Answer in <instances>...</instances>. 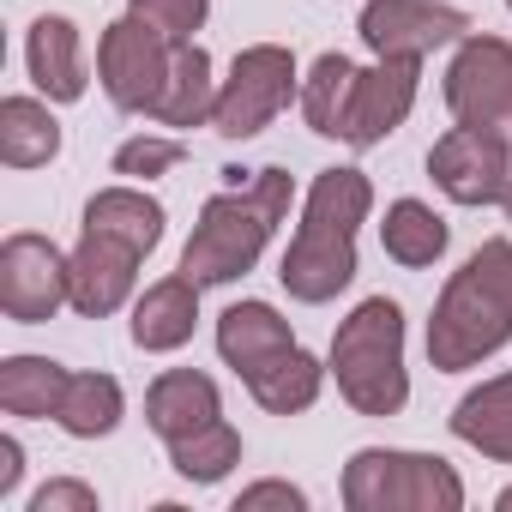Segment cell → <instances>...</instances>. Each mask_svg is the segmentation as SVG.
<instances>
[{
	"instance_id": "obj_1",
	"label": "cell",
	"mask_w": 512,
	"mask_h": 512,
	"mask_svg": "<svg viewBox=\"0 0 512 512\" xmlns=\"http://www.w3.org/2000/svg\"><path fill=\"white\" fill-rule=\"evenodd\" d=\"M374 211V181L362 169H320L302 205V223L284 247V290L308 308L338 302L356 284V229Z\"/></svg>"
},
{
	"instance_id": "obj_2",
	"label": "cell",
	"mask_w": 512,
	"mask_h": 512,
	"mask_svg": "<svg viewBox=\"0 0 512 512\" xmlns=\"http://www.w3.org/2000/svg\"><path fill=\"white\" fill-rule=\"evenodd\" d=\"M296 181L290 169H260L253 181H241V169H229V187L205 199L187 247H181V272L211 290V284H235L260 266V253L272 241V229L290 217Z\"/></svg>"
},
{
	"instance_id": "obj_3",
	"label": "cell",
	"mask_w": 512,
	"mask_h": 512,
	"mask_svg": "<svg viewBox=\"0 0 512 512\" xmlns=\"http://www.w3.org/2000/svg\"><path fill=\"white\" fill-rule=\"evenodd\" d=\"M512 344V241L494 235L452 272L428 320V362L440 374H464Z\"/></svg>"
},
{
	"instance_id": "obj_4",
	"label": "cell",
	"mask_w": 512,
	"mask_h": 512,
	"mask_svg": "<svg viewBox=\"0 0 512 512\" xmlns=\"http://www.w3.org/2000/svg\"><path fill=\"white\" fill-rule=\"evenodd\" d=\"M332 380L356 416H398L410 404L404 368V308L392 296H368L332 338Z\"/></svg>"
},
{
	"instance_id": "obj_5",
	"label": "cell",
	"mask_w": 512,
	"mask_h": 512,
	"mask_svg": "<svg viewBox=\"0 0 512 512\" xmlns=\"http://www.w3.org/2000/svg\"><path fill=\"white\" fill-rule=\"evenodd\" d=\"M344 506L350 512H458L464 506V482L434 452L362 446L344 464Z\"/></svg>"
},
{
	"instance_id": "obj_6",
	"label": "cell",
	"mask_w": 512,
	"mask_h": 512,
	"mask_svg": "<svg viewBox=\"0 0 512 512\" xmlns=\"http://www.w3.org/2000/svg\"><path fill=\"white\" fill-rule=\"evenodd\" d=\"M290 97H302V73H296V55L284 43H247L235 61H229V79L217 85V115L211 127L223 139H260L284 109Z\"/></svg>"
},
{
	"instance_id": "obj_7",
	"label": "cell",
	"mask_w": 512,
	"mask_h": 512,
	"mask_svg": "<svg viewBox=\"0 0 512 512\" xmlns=\"http://www.w3.org/2000/svg\"><path fill=\"white\" fill-rule=\"evenodd\" d=\"M73 302V253H61L37 229H13L0 241V308L13 326H43Z\"/></svg>"
},
{
	"instance_id": "obj_8",
	"label": "cell",
	"mask_w": 512,
	"mask_h": 512,
	"mask_svg": "<svg viewBox=\"0 0 512 512\" xmlns=\"http://www.w3.org/2000/svg\"><path fill=\"white\" fill-rule=\"evenodd\" d=\"M169 61H175V43L163 31H151L145 19H133V13L115 19L97 37V85L127 115H151V103L169 85Z\"/></svg>"
},
{
	"instance_id": "obj_9",
	"label": "cell",
	"mask_w": 512,
	"mask_h": 512,
	"mask_svg": "<svg viewBox=\"0 0 512 512\" xmlns=\"http://www.w3.org/2000/svg\"><path fill=\"white\" fill-rule=\"evenodd\" d=\"M428 175L452 205H500L512 187V145L500 127H452L428 151Z\"/></svg>"
},
{
	"instance_id": "obj_10",
	"label": "cell",
	"mask_w": 512,
	"mask_h": 512,
	"mask_svg": "<svg viewBox=\"0 0 512 512\" xmlns=\"http://www.w3.org/2000/svg\"><path fill=\"white\" fill-rule=\"evenodd\" d=\"M446 109L464 127H512V43L464 37L446 67Z\"/></svg>"
},
{
	"instance_id": "obj_11",
	"label": "cell",
	"mask_w": 512,
	"mask_h": 512,
	"mask_svg": "<svg viewBox=\"0 0 512 512\" xmlns=\"http://www.w3.org/2000/svg\"><path fill=\"white\" fill-rule=\"evenodd\" d=\"M416 85H422V61H392L380 55L374 67H356V85H350V109H344V145L356 151H374L386 145L410 109H416Z\"/></svg>"
},
{
	"instance_id": "obj_12",
	"label": "cell",
	"mask_w": 512,
	"mask_h": 512,
	"mask_svg": "<svg viewBox=\"0 0 512 512\" xmlns=\"http://www.w3.org/2000/svg\"><path fill=\"white\" fill-rule=\"evenodd\" d=\"M362 43L374 55H392V61H422L446 43H464L470 37V19L458 7H440V0H368L362 7Z\"/></svg>"
},
{
	"instance_id": "obj_13",
	"label": "cell",
	"mask_w": 512,
	"mask_h": 512,
	"mask_svg": "<svg viewBox=\"0 0 512 512\" xmlns=\"http://www.w3.org/2000/svg\"><path fill=\"white\" fill-rule=\"evenodd\" d=\"M133 284H139V253L127 247V241H109V235H79V247H73V314H85V320H109L115 308H127V296H133Z\"/></svg>"
},
{
	"instance_id": "obj_14",
	"label": "cell",
	"mask_w": 512,
	"mask_h": 512,
	"mask_svg": "<svg viewBox=\"0 0 512 512\" xmlns=\"http://www.w3.org/2000/svg\"><path fill=\"white\" fill-rule=\"evenodd\" d=\"M217 416H223V392H217V380L199 374V368H169V374H157L151 392H145V422H151V434H157L163 446H175V440L211 428Z\"/></svg>"
},
{
	"instance_id": "obj_15",
	"label": "cell",
	"mask_w": 512,
	"mask_h": 512,
	"mask_svg": "<svg viewBox=\"0 0 512 512\" xmlns=\"http://www.w3.org/2000/svg\"><path fill=\"white\" fill-rule=\"evenodd\" d=\"M25 67H31V85L49 97V103H79L91 91V73H85V43H79V25L61 19V13H43L25 37Z\"/></svg>"
},
{
	"instance_id": "obj_16",
	"label": "cell",
	"mask_w": 512,
	"mask_h": 512,
	"mask_svg": "<svg viewBox=\"0 0 512 512\" xmlns=\"http://www.w3.org/2000/svg\"><path fill=\"white\" fill-rule=\"evenodd\" d=\"M284 350H296V332H290V320L272 302H235V308H223V320H217V356L241 380H253L266 362H278Z\"/></svg>"
},
{
	"instance_id": "obj_17",
	"label": "cell",
	"mask_w": 512,
	"mask_h": 512,
	"mask_svg": "<svg viewBox=\"0 0 512 512\" xmlns=\"http://www.w3.org/2000/svg\"><path fill=\"white\" fill-rule=\"evenodd\" d=\"M193 326H199V284L187 272L175 278H157L139 302H133V344L145 356H169L181 344H193Z\"/></svg>"
},
{
	"instance_id": "obj_18",
	"label": "cell",
	"mask_w": 512,
	"mask_h": 512,
	"mask_svg": "<svg viewBox=\"0 0 512 512\" xmlns=\"http://www.w3.org/2000/svg\"><path fill=\"white\" fill-rule=\"evenodd\" d=\"M217 73H211V55L199 49V43H181L175 49V61H169V85H163V97L151 103V121L157 127H205L211 115H217Z\"/></svg>"
},
{
	"instance_id": "obj_19",
	"label": "cell",
	"mask_w": 512,
	"mask_h": 512,
	"mask_svg": "<svg viewBox=\"0 0 512 512\" xmlns=\"http://www.w3.org/2000/svg\"><path fill=\"white\" fill-rule=\"evenodd\" d=\"M163 205L151 199V193H139L133 181L127 187H103V193H91V205H85V229L91 235H109V241H127L139 260L163 241Z\"/></svg>"
},
{
	"instance_id": "obj_20",
	"label": "cell",
	"mask_w": 512,
	"mask_h": 512,
	"mask_svg": "<svg viewBox=\"0 0 512 512\" xmlns=\"http://www.w3.org/2000/svg\"><path fill=\"white\" fill-rule=\"evenodd\" d=\"M452 434L464 446H476L482 458L512 464V374H494L476 392H464L452 410Z\"/></svg>"
},
{
	"instance_id": "obj_21",
	"label": "cell",
	"mask_w": 512,
	"mask_h": 512,
	"mask_svg": "<svg viewBox=\"0 0 512 512\" xmlns=\"http://www.w3.org/2000/svg\"><path fill=\"white\" fill-rule=\"evenodd\" d=\"M61 157V121L43 97H7L0 103V163L7 169H43Z\"/></svg>"
},
{
	"instance_id": "obj_22",
	"label": "cell",
	"mask_w": 512,
	"mask_h": 512,
	"mask_svg": "<svg viewBox=\"0 0 512 512\" xmlns=\"http://www.w3.org/2000/svg\"><path fill=\"white\" fill-rule=\"evenodd\" d=\"M67 380L73 374L49 356H7L0 362V410L25 416V422H49V416H61Z\"/></svg>"
},
{
	"instance_id": "obj_23",
	"label": "cell",
	"mask_w": 512,
	"mask_h": 512,
	"mask_svg": "<svg viewBox=\"0 0 512 512\" xmlns=\"http://www.w3.org/2000/svg\"><path fill=\"white\" fill-rule=\"evenodd\" d=\"M446 241H452V229H446V217L434 205H422V199H392L386 205V223H380L386 260L422 272V266H434L440 253H446Z\"/></svg>"
},
{
	"instance_id": "obj_24",
	"label": "cell",
	"mask_w": 512,
	"mask_h": 512,
	"mask_svg": "<svg viewBox=\"0 0 512 512\" xmlns=\"http://www.w3.org/2000/svg\"><path fill=\"white\" fill-rule=\"evenodd\" d=\"M326 374H332V368L296 344V350H284L278 362H266L260 374H253V380H247V392H253V404L272 410V416H302V410L320 398Z\"/></svg>"
},
{
	"instance_id": "obj_25",
	"label": "cell",
	"mask_w": 512,
	"mask_h": 512,
	"mask_svg": "<svg viewBox=\"0 0 512 512\" xmlns=\"http://www.w3.org/2000/svg\"><path fill=\"white\" fill-rule=\"evenodd\" d=\"M121 416H127V398H121V380L115 374H73L55 422L73 440H103V434L121 428Z\"/></svg>"
},
{
	"instance_id": "obj_26",
	"label": "cell",
	"mask_w": 512,
	"mask_h": 512,
	"mask_svg": "<svg viewBox=\"0 0 512 512\" xmlns=\"http://www.w3.org/2000/svg\"><path fill=\"white\" fill-rule=\"evenodd\" d=\"M350 85H356V67H350V55H338V49L308 67V79H302V115H308V127H314L320 139H338V133H344Z\"/></svg>"
},
{
	"instance_id": "obj_27",
	"label": "cell",
	"mask_w": 512,
	"mask_h": 512,
	"mask_svg": "<svg viewBox=\"0 0 512 512\" xmlns=\"http://www.w3.org/2000/svg\"><path fill=\"white\" fill-rule=\"evenodd\" d=\"M169 464H175V476H187V482H223L235 464H241V434L217 416L211 428H199V434H187V440H175L169 446Z\"/></svg>"
},
{
	"instance_id": "obj_28",
	"label": "cell",
	"mask_w": 512,
	"mask_h": 512,
	"mask_svg": "<svg viewBox=\"0 0 512 512\" xmlns=\"http://www.w3.org/2000/svg\"><path fill=\"white\" fill-rule=\"evenodd\" d=\"M181 157H187L181 139H169V133H139V139H127V145L115 151V175H127V181H157V175H169Z\"/></svg>"
},
{
	"instance_id": "obj_29",
	"label": "cell",
	"mask_w": 512,
	"mask_h": 512,
	"mask_svg": "<svg viewBox=\"0 0 512 512\" xmlns=\"http://www.w3.org/2000/svg\"><path fill=\"white\" fill-rule=\"evenodd\" d=\"M127 13H133V19H145L151 31H163V37L181 49V43H193V31L205 25L211 0H127Z\"/></svg>"
},
{
	"instance_id": "obj_30",
	"label": "cell",
	"mask_w": 512,
	"mask_h": 512,
	"mask_svg": "<svg viewBox=\"0 0 512 512\" xmlns=\"http://www.w3.org/2000/svg\"><path fill=\"white\" fill-rule=\"evenodd\" d=\"M31 512H97V488H85L73 476H55L31 494Z\"/></svg>"
},
{
	"instance_id": "obj_31",
	"label": "cell",
	"mask_w": 512,
	"mask_h": 512,
	"mask_svg": "<svg viewBox=\"0 0 512 512\" xmlns=\"http://www.w3.org/2000/svg\"><path fill=\"white\" fill-rule=\"evenodd\" d=\"M260 506H284V512H302V506H308V494H302L296 482H253V488H241L235 512H260Z\"/></svg>"
},
{
	"instance_id": "obj_32",
	"label": "cell",
	"mask_w": 512,
	"mask_h": 512,
	"mask_svg": "<svg viewBox=\"0 0 512 512\" xmlns=\"http://www.w3.org/2000/svg\"><path fill=\"white\" fill-rule=\"evenodd\" d=\"M19 476H25V446L7 434V440H0V500L19 488Z\"/></svg>"
},
{
	"instance_id": "obj_33",
	"label": "cell",
	"mask_w": 512,
	"mask_h": 512,
	"mask_svg": "<svg viewBox=\"0 0 512 512\" xmlns=\"http://www.w3.org/2000/svg\"><path fill=\"white\" fill-rule=\"evenodd\" d=\"M494 506H500V512H512V488H500V500H494Z\"/></svg>"
},
{
	"instance_id": "obj_34",
	"label": "cell",
	"mask_w": 512,
	"mask_h": 512,
	"mask_svg": "<svg viewBox=\"0 0 512 512\" xmlns=\"http://www.w3.org/2000/svg\"><path fill=\"white\" fill-rule=\"evenodd\" d=\"M500 205H506V223H512V187H506V199H500Z\"/></svg>"
},
{
	"instance_id": "obj_35",
	"label": "cell",
	"mask_w": 512,
	"mask_h": 512,
	"mask_svg": "<svg viewBox=\"0 0 512 512\" xmlns=\"http://www.w3.org/2000/svg\"><path fill=\"white\" fill-rule=\"evenodd\" d=\"M506 7H512V0H506Z\"/></svg>"
}]
</instances>
